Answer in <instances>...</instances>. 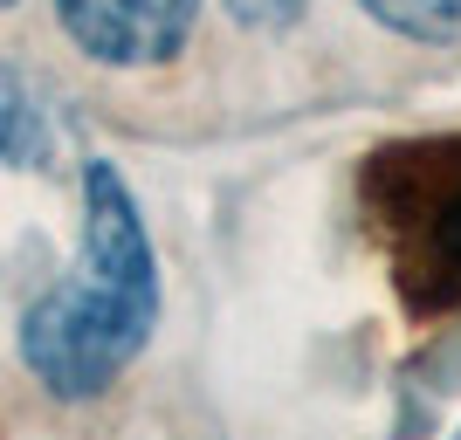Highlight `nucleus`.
Masks as SVG:
<instances>
[{
    "label": "nucleus",
    "mask_w": 461,
    "mask_h": 440,
    "mask_svg": "<svg viewBox=\"0 0 461 440\" xmlns=\"http://www.w3.org/2000/svg\"><path fill=\"white\" fill-rule=\"evenodd\" d=\"M158 324V262L117 166H83V255L28 317L21 358L56 400H96Z\"/></svg>",
    "instance_id": "obj_1"
},
{
    "label": "nucleus",
    "mask_w": 461,
    "mask_h": 440,
    "mask_svg": "<svg viewBox=\"0 0 461 440\" xmlns=\"http://www.w3.org/2000/svg\"><path fill=\"white\" fill-rule=\"evenodd\" d=\"M366 207L413 310L461 303V138H413L366 166Z\"/></svg>",
    "instance_id": "obj_2"
},
{
    "label": "nucleus",
    "mask_w": 461,
    "mask_h": 440,
    "mask_svg": "<svg viewBox=\"0 0 461 440\" xmlns=\"http://www.w3.org/2000/svg\"><path fill=\"white\" fill-rule=\"evenodd\" d=\"M56 14L90 62L158 69L186 49L200 0H56Z\"/></svg>",
    "instance_id": "obj_3"
},
{
    "label": "nucleus",
    "mask_w": 461,
    "mask_h": 440,
    "mask_svg": "<svg viewBox=\"0 0 461 440\" xmlns=\"http://www.w3.org/2000/svg\"><path fill=\"white\" fill-rule=\"evenodd\" d=\"M0 158L7 166H49V117L7 62H0Z\"/></svg>",
    "instance_id": "obj_4"
},
{
    "label": "nucleus",
    "mask_w": 461,
    "mask_h": 440,
    "mask_svg": "<svg viewBox=\"0 0 461 440\" xmlns=\"http://www.w3.org/2000/svg\"><path fill=\"white\" fill-rule=\"evenodd\" d=\"M406 41H461V0H358Z\"/></svg>",
    "instance_id": "obj_5"
},
{
    "label": "nucleus",
    "mask_w": 461,
    "mask_h": 440,
    "mask_svg": "<svg viewBox=\"0 0 461 440\" xmlns=\"http://www.w3.org/2000/svg\"><path fill=\"white\" fill-rule=\"evenodd\" d=\"M228 14L241 28H255V35H283V28H296L303 0H228Z\"/></svg>",
    "instance_id": "obj_6"
},
{
    "label": "nucleus",
    "mask_w": 461,
    "mask_h": 440,
    "mask_svg": "<svg viewBox=\"0 0 461 440\" xmlns=\"http://www.w3.org/2000/svg\"><path fill=\"white\" fill-rule=\"evenodd\" d=\"M7 7H14V0H0V14H7Z\"/></svg>",
    "instance_id": "obj_7"
},
{
    "label": "nucleus",
    "mask_w": 461,
    "mask_h": 440,
    "mask_svg": "<svg viewBox=\"0 0 461 440\" xmlns=\"http://www.w3.org/2000/svg\"><path fill=\"white\" fill-rule=\"evenodd\" d=\"M455 440H461V434H455Z\"/></svg>",
    "instance_id": "obj_8"
}]
</instances>
